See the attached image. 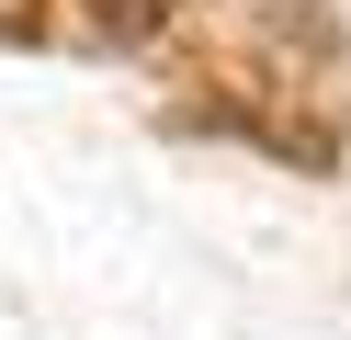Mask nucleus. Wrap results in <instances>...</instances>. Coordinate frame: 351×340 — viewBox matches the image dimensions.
Listing matches in <instances>:
<instances>
[{"label":"nucleus","instance_id":"f257e3e1","mask_svg":"<svg viewBox=\"0 0 351 340\" xmlns=\"http://www.w3.org/2000/svg\"><path fill=\"white\" fill-rule=\"evenodd\" d=\"M91 23H102L114 45H147V34L170 23V0H91Z\"/></svg>","mask_w":351,"mask_h":340}]
</instances>
